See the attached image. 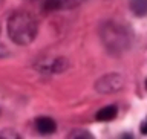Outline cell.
I'll use <instances>...</instances> for the list:
<instances>
[{"label":"cell","instance_id":"7","mask_svg":"<svg viewBox=\"0 0 147 139\" xmlns=\"http://www.w3.org/2000/svg\"><path fill=\"white\" fill-rule=\"evenodd\" d=\"M71 136H72V138H74V136H84V138H92V135H90V133H84V132H83V133H72Z\"/></svg>","mask_w":147,"mask_h":139},{"label":"cell","instance_id":"3","mask_svg":"<svg viewBox=\"0 0 147 139\" xmlns=\"http://www.w3.org/2000/svg\"><path fill=\"white\" fill-rule=\"evenodd\" d=\"M35 127L37 130L40 133H43V135H49V133L55 132V128H57V124L52 118H48V116H41L35 121Z\"/></svg>","mask_w":147,"mask_h":139},{"label":"cell","instance_id":"6","mask_svg":"<svg viewBox=\"0 0 147 139\" xmlns=\"http://www.w3.org/2000/svg\"><path fill=\"white\" fill-rule=\"evenodd\" d=\"M141 133L142 135H147V119L141 122Z\"/></svg>","mask_w":147,"mask_h":139},{"label":"cell","instance_id":"8","mask_svg":"<svg viewBox=\"0 0 147 139\" xmlns=\"http://www.w3.org/2000/svg\"><path fill=\"white\" fill-rule=\"evenodd\" d=\"M146 89H147V80H146Z\"/></svg>","mask_w":147,"mask_h":139},{"label":"cell","instance_id":"4","mask_svg":"<svg viewBox=\"0 0 147 139\" xmlns=\"http://www.w3.org/2000/svg\"><path fill=\"white\" fill-rule=\"evenodd\" d=\"M130 11L138 17L147 15V0H130L129 2Z\"/></svg>","mask_w":147,"mask_h":139},{"label":"cell","instance_id":"2","mask_svg":"<svg viewBox=\"0 0 147 139\" xmlns=\"http://www.w3.org/2000/svg\"><path fill=\"white\" fill-rule=\"evenodd\" d=\"M117 115H118V107L113 104H110V105H106V107L100 109L98 112H96L95 118H96V121H100V122H107V121H112V119L117 118Z\"/></svg>","mask_w":147,"mask_h":139},{"label":"cell","instance_id":"1","mask_svg":"<svg viewBox=\"0 0 147 139\" xmlns=\"http://www.w3.org/2000/svg\"><path fill=\"white\" fill-rule=\"evenodd\" d=\"M37 31L38 25L29 12H16L8 20V35L17 44H29L34 41Z\"/></svg>","mask_w":147,"mask_h":139},{"label":"cell","instance_id":"5","mask_svg":"<svg viewBox=\"0 0 147 139\" xmlns=\"http://www.w3.org/2000/svg\"><path fill=\"white\" fill-rule=\"evenodd\" d=\"M66 5V0H43V9L48 12L58 11Z\"/></svg>","mask_w":147,"mask_h":139}]
</instances>
